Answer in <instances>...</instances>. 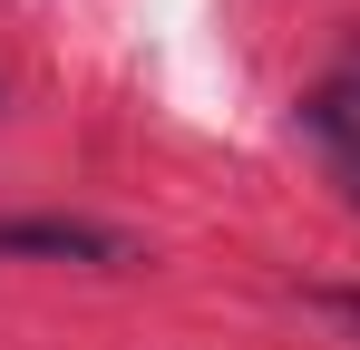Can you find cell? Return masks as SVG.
<instances>
[{
	"label": "cell",
	"mask_w": 360,
	"mask_h": 350,
	"mask_svg": "<svg viewBox=\"0 0 360 350\" xmlns=\"http://www.w3.org/2000/svg\"><path fill=\"white\" fill-rule=\"evenodd\" d=\"M311 311H331V321L360 341V283H321V292H311Z\"/></svg>",
	"instance_id": "obj_3"
},
{
	"label": "cell",
	"mask_w": 360,
	"mask_h": 350,
	"mask_svg": "<svg viewBox=\"0 0 360 350\" xmlns=\"http://www.w3.org/2000/svg\"><path fill=\"white\" fill-rule=\"evenodd\" d=\"M0 263H78V273H127L146 263V243L88 214H0Z\"/></svg>",
	"instance_id": "obj_1"
},
{
	"label": "cell",
	"mask_w": 360,
	"mask_h": 350,
	"mask_svg": "<svg viewBox=\"0 0 360 350\" xmlns=\"http://www.w3.org/2000/svg\"><path fill=\"white\" fill-rule=\"evenodd\" d=\"M302 127H311V146H331V156H341V175H360V68L321 78V88L302 98Z\"/></svg>",
	"instance_id": "obj_2"
},
{
	"label": "cell",
	"mask_w": 360,
	"mask_h": 350,
	"mask_svg": "<svg viewBox=\"0 0 360 350\" xmlns=\"http://www.w3.org/2000/svg\"><path fill=\"white\" fill-rule=\"evenodd\" d=\"M351 205H360V175H351Z\"/></svg>",
	"instance_id": "obj_4"
}]
</instances>
